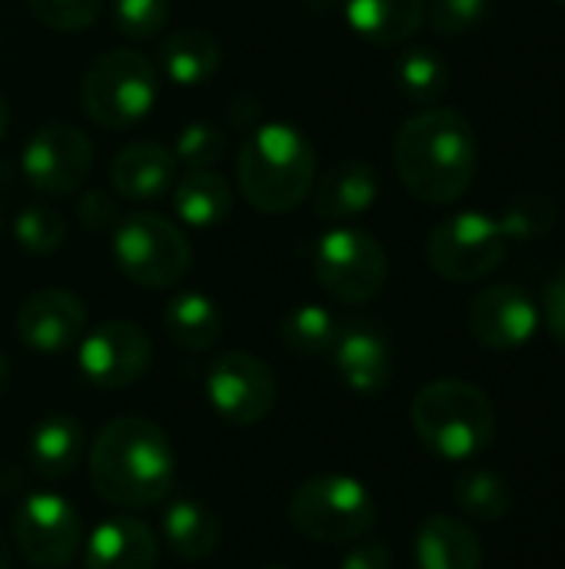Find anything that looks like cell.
I'll return each instance as SVG.
<instances>
[{"mask_svg":"<svg viewBox=\"0 0 565 569\" xmlns=\"http://www.w3.org/2000/svg\"><path fill=\"white\" fill-rule=\"evenodd\" d=\"M77 213L83 227H90L93 233H103L120 223V210L107 190H83V197L77 200Z\"/></svg>","mask_w":565,"mask_h":569,"instance_id":"obj_36","label":"cell"},{"mask_svg":"<svg viewBox=\"0 0 565 569\" xmlns=\"http://www.w3.org/2000/svg\"><path fill=\"white\" fill-rule=\"evenodd\" d=\"M170 20V0H113V27L130 40L157 37Z\"/></svg>","mask_w":565,"mask_h":569,"instance_id":"obj_32","label":"cell"},{"mask_svg":"<svg viewBox=\"0 0 565 569\" xmlns=\"http://www.w3.org/2000/svg\"><path fill=\"white\" fill-rule=\"evenodd\" d=\"M236 180L260 213H286L316 183V150L293 123H260L240 150Z\"/></svg>","mask_w":565,"mask_h":569,"instance_id":"obj_3","label":"cell"},{"mask_svg":"<svg viewBox=\"0 0 565 569\" xmlns=\"http://www.w3.org/2000/svg\"><path fill=\"white\" fill-rule=\"evenodd\" d=\"M226 153V137L213 123H186L176 137L173 157L190 170H210Z\"/></svg>","mask_w":565,"mask_h":569,"instance_id":"obj_34","label":"cell"},{"mask_svg":"<svg viewBox=\"0 0 565 569\" xmlns=\"http://www.w3.org/2000/svg\"><path fill=\"white\" fill-rule=\"evenodd\" d=\"M163 543L180 560H206L220 547V520L196 500H173L163 510Z\"/></svg>","mask_w":565,"mask_h":569,"instance_id":"obj_25","label":"cell"},{"mask_svg":"<svg viewBox=\"0 0 565 569\" xmlns=\"http://www.w3.org/2000/svg\"><path fill=\"white\" fill-rule=\"evenodd\" d=\"M336 337H340V327H336L333 313L326 307H316V303H303V307L290 310L283 317V327H280L283 347L296 357H306V360L333 353Z\"/></svg>","mask_w":565,"mask_h":569,"instance_id":"obj_27","label":"cell"},{"mask_svg":"<svg viewBox=\"0 0 565 569\" xmlns=\"http://www.w3.org/2000/svg\"><path fill=\"white\" fill-rule=\"evenodd\" d=\"M3 133H7V103L0 97V140H3Z\"/></svg>","mask_w":565,"mask_h":569,"instance_id":"obj_41","label":"cell"},{"mask_svg":"<svg viewBox=\"0 0 565 569\" xmlns=\"http://www.w3.org/2000/svg\"><path fill=\"white\" fill-rule=\"evenodd\" d=\"M163 330L183 350H196V353L210 350L220 340V333H223L220 307L206 293H200V290H183V293L167 300V307H163Z\"/></svg>","mask_w":565,"mask_h":569,"instance_id":"obj_24","label":"cell"},{"mask_svg":"<svg viewBox=\"0 0 565 569\" xmlns=\"http://www.w3.org/2000/svg\"><path fill=\"white\" fill-rule=\"evenodd\" d=\"M83 440H87V433H83L80 420H73L70 413H50L30 430L27 460H30L33 473H40L47 480H63L80 467Z\"/></svg>","mask_w":565,"mask_h":569,"instance_id":"obj_22","label":"cell"},{"mask_svg":"<svg viewBox=\"0 0 565 569\" xmlns=\"http://www.w3.org/2000/svg\"><path fill=\"white\" fill-rule=\"evenodd\" d=\"M153 360V343L143 327L130 320H110L83 333L77 343L80 373L100 390H123L137 383Z\"/></svg>","mask_w":565,"mask_h":569,"instance_id":"obj_13","label":"cell"},{"mask_svg":"<svg viewBox=\"0 0 565 569\" xmlns=\"http://www.w3.org/2000/svg\"><path fill=\"white\" fill-rule=\"evenodd\" d=\"M556 3H563V7H565V0H556Z\"/></svg>","mask_w":565,"mask_h":569,"instance_id":"obj_43","label":"cell"},{"mask_svg":"<svg viewBox=\"0 0 565 569\" xmlns=\"http://www.w3.org/2000/svg\"><path fill=\"white\" fill-rule=\"evenodd\" d=\"M343 17L363 40L376 47L406 43L426 20L423 0H343Z\"/></svg>","mask_w":565,"mask_h":569,"instance_id":"obj_21","label":"cell"},{"mask_svg":"<svg viewBox=\"0 0 565 569\" xmlns=\"http://www.w3.org/2000/svg\"><path fill=\"white\" fill-rule=\"evenodd\" d=\"M466 327L473 340L486 350L509 353L526 347L539 330V307L516 283H496L473 297Z\"/></svg>","mask_w":565,"mask_h":569,"instance_id":"obj_14","label":"cell"},{"mask_svg":"<svg viewBox=\"0 0 565 569\" xmlns=\"http://www.w3.org/2000/svg\"><path fill=\"white\" fill-rule=\"evenodd\" d=\"M0 569H10V550H7V540L0 533Z\"/></svg>","mask_w":565,"mask_h":569,"instance_id":"obj_40","label":"cell"},{"mask_svg":"<svg viewBox=\"0 0 565 569\" xmlns=\"http://www.w3.org/2000/svg\"><path fill=\"white\" fill-rule=\"evenodd\" d=\"M7 387H10V363H7V357L0 353V397L7 393Z\"/></svg>","mask_w":565,"mask_h":569,"instance_id":"obj_39","label":"cell"},{"mask_svg":"<svg viewBox=\"0 0 565 569\" xmlns=\"http://www.w3.org/2000/svg\"><path fill=\"white\" fill-rule=\"evenodd\" d=\"M413 557L420 569H480L483 547L470 523L456 517H430L420 523L413 540Z\"/></svg>","mask_w":565,"mask_h":569,"instance_id":"obj_20","label":"cell"},{"mask_svg":"<svg viewBox=\"0 0 565 569\" xmlns=\"http://www.w3.org/2000/svg\"><path fill=\"white\" fill-rule=\"evenodd\" d=\"M496 223H500L506 243L509 240L529 243V240L546 237L556 227V203L539 190H526V193L509 200V207L503 210V217Z\"/></svg>","mask_w":565,"mask_h":569,"instance_id":"obj_30","label":"cell"},{"mask_svg":"<svg viewBox=\"0 0 565 569\" xmlns=\"http://www.w3.org/2000/svg\"><path fill=\"white\" fill-rule=\"evenodd\" d=\"M206 397L220 420L233 427H253L266 420L276 407L273 370L243 350L223 353L206 373Z\"/></svg>","mask_w":565,"mask_h":569,"instance_id":"obj_12","label":"cell"},{"mask_svg":"<svg viewBox=\"0 0 565 569\" xmlns=\"http://www.w3.org/2000/svg\"><path fill=\"white\" fill-rule=\"evenodd\" d=\"M476 130L450 107L410 117L393 143V163L403 187L423 203H456L476 177Z\"/></svg>","mask_w":565,"mask_h":569,"instance_id":"obj_1","label":"cell"},{"mask_svg":"<svg viewBox=\"0 0 565 569\" xmlns=\"http://www.w3.org/2000/svg\"><path fill=\"white\" fill-rule=\"evenodd\" d=\"M233 193L230 183L213 170H190L183 180L173 183V210L190 227H216L230 217Z\"/></svg>","mask_w":565,"mask_h":569,"instance_id":"obj_26","label":"cell"},{"mask_svg":"<svg viewBox=\"0 0 565 569\" xmlns=\"http://www.w3.org/2000/svg\"><path fill=\"white\" fill-rule=\"evenodd\" d=\"M490 17V0H430V23L443 37H463L483 27Z\"/></svg>","mask_w":565,"mask_h":569,"instance_id":"obj_35","label":"cell"},{"mask_svg":"<svg viewBox=\"0 0 565 569\" xmlns=\"http://www.w3.org/2000/svg\"><path fill=\"white\" fill-rule=\"evenodd\" d=\"M176 183V157L150 140L123 147L110 163V187L127 200H157Z\"/></svg>","mask_w":565,"mask_h":569,"instance_id":"obj_18","label":"cell"},{"mask_svg":"<svg viewBox=\"0 0 565 569\" xmlns=\"http://www.w3.org/2000/svg\"><path fill=\"white\" fill-rule=\"evenodd\" d=\"M393 73H396L400 93H403L406 100H413V103H433V100H440V97L446 93V87H450V63H446L436 50H430V47H413V50H406V53L396 60Z\"/></svg>","mask_w":565,"mask_h":569,"instance_id":"obj_28","label":"cell"},{"mask_svg":"<svg viewBox=\"0 0 565 569\" xmlns=\"http://www.w3.org/2000/svg\"><path fill=\"white\" fill-rule=\"evenodd\" d=\"M320 287L340 303H370L386 287V250L383 243L356 227H333L320 237L313 253Z\"/></svg>","mask_w":565,"mask_h":569,"instance_id":"obj_8","label":"cell"},{"mask_svg":"<svg viewBox=\"0 0 565 569\" xmlns=\"http://www.w3.org/2000/svg\"><path fill=\"white\" fill-rule=\"evenodd\" d=\"M13 540L27 563L37 569H63L80 550V513L57 493H30L13 513Z\"/></svg>","mask_w":565,"mask_h":569,"instance_id":"obj_11","label":"cell"},{"mask_svg":"<svg viewBox=\"0 0 565 569\" xmlns=\"http://www.w3.org/2000/svg\"><path fill=\"white\" fill-rule=\"evenodd\" d=\"M456 503L480 523H500L513 507V493L509 483L493 470H463L456 477Z\"/></svg>","mask_w":565,"mask_h":569,"instance_id":"obj_29","label":"cell"},{"mask_svg":"<svg viewBox=\"0 0 565 569\" xmlns=\"http://www.w3.org/2000/svg\"><path fill=\"white\" fill-rule=\"evenodd\" d=\"M113 260L137 287L163 290L186 277L193 250L170 220L157 213H127L113 227Z\"/></svg>","mask_w":565,"mask_h":569,"instance_id":"obj_7","label":"cell"},{"mask_svg":"<svg viewBox=\"0 0 565 569\" xmlns=\"http://www.w3.org/2000/svg\"><path fill=\"white\" fill-rule=\"evenodd\" d=\"M286 517L313 543H353L376 527L380 510L370 487L356 477L323 473L293 490Z\"/></svg>","mask_w":565,"mask_h":569,"instance_id":"obj_5","label":"cell"},{"mask_svg":"<svg viewBox=\"0 0 565 569\" xmlns=\"http://www.w3.org/2000/svg\"><path fill=\"white\" fill-rule=\"evenodd\" d=\"M260 569H286V567H280V563H270V567H260Z\"/></svg>","mask_w":565,"mask_h":569,"instance_id":"obj_42","label":"cell"},{"mask_svg":"<svg viewBox=\"0 0 565 569\" xmlns=\"http://www.w3.org/2000/svg\"><path fill=\"white\" fill-rule=\"evenodd\" d=\"M160 67L176 87H200L220 70V43L203 27H180L163 40Z\"/></svg>","mask_w":565,"mask_h":569,"instance_id":"obj_23","label":"cell"},{"mask_svg":"<svg viewBox=\"0 0 565 569\" xmlns=\"http://www.w3.org/2000/svg\"><path fill=\"white\" fill-rule=\"evenodd\" d=\"M20 170L37 193L67 197L93 170V143L83 130L70 123H43L20 153Z\"/></svg>","mask_w":565,"mask_h":569,"instance_id":"obj_10","label":"cell"},{"mask_svg":"<svg viewBox=\"0 0 565 569\" xmlns=\"http://www.w3.org/2000/svg\"><path fill=\"white\" fill-rule=\"evenodd\" d=\"M543 313H546L549 333L556 337V343H563L565 347V260L556 267L553 280L546 283V293H543Z\"/></svg>","mask_w":565,"mask_h":569,"instance_id":"obj_37","label":"cell"},{"mask_svg":"<svg viewBox=\"0 0 565 569\" xmlns=\"http://www.w3.org/2000/svg\"><path fill=\"white\" fill-rule=\"evenodd\" d=\"M160 97L157 67L127 47L100 53L80 83L83 110L93 123L107 130H127L140 123Z\"/></svg>","mask_w":565,"mask_h":569,"instance_id":"obj_6","label":"cell"},{"mask_svg":"<svg viewBox=\"0 0 565 569\" xmlns=\"http://www.w3.org/2000/svg\"><path fill=\"white\" fill-rule=\"evenodd\" d=\"M13 237H17V243H20L27 253L47 257V253H53V250L63 243L67 223H63V217H60L53 207H47V203H30V207H23V210L17 213V220H13Z\"/></svg>","mask_w":565,"mask_h":569,"instance_id":"obj_31","label":"cell"},{"mask_svg":"<svg viewBox=\"0 0 565 569\" xmlns=\"http://www.w3.org/2000/svg\"><path fill=\"white\" fill-rule=\"evenodd\" d=\"M160 543L157 533L133 517L103 520L87 540V569H157Z\"/></svg>","mask_w":565,"mask_h":569,"instance_id":"obj_17","label":"cell"},{"mask_svg":"<svg viewBox=\"0 0 565 569\" xmlns=\"http://www.w3.org/2000/svg\"><path fill=\"white\" fill-rule=\"evenodd\" d=\"M506 257V237L483 210H456L443 217L426 240V263L450 283L490 277Z\"/></svg>","mask_w":565,"mask_h":569,"instance_id":"obj_9","label":"cell"},{"mask_svg":"<svg viewBox=\"0 0 565 569\" xmlns=\"http://www.w3.org/2000/svg\"><path fill=\"white\" fill-rule=\"evenodd\" d=\"M413 430L436 457L466 463L496 437L493 400L466 380H433L413 400Z\"/></svg>","mask_w":565,"mask_h":569,"instance_id":"obj_4","label":"cell"},{"mask_svg":"<svg viewBox=\"0 0 565 569\" xmlns=\"http://www.w3.org/2000/svg\"><path fill=\"white\" fill-rule=\"evenodd\" d=\"M93 490L123 510H147L170 497L176 460L167 433L143 417L110 420L90 447Z\"/></svg>","mask_w":565,"mask_h":569,"instance_id":"obj_2","label":"cell"},{"mask_svg":"<svg viewBox=\"0 0 565 569\" xmlns=\"http://www.w3.org/2000/svg\"><path fill=\"white\" fill-rule=\"evenodd\" d=\"M380 197V177L366 160H343L316 183L313 210L320 220H356Z\"/></svg>","mask_w":565,"mask_h":569,"instance_id":"obj_19","label":"cell"},{"mask_svg":"<svg viewBox=\"0 0 565 569\" xmlns=\"http://www.w3.org/2000/svg\"><path fill=\"white\" fill-rule=\"evenodd\" d=\"M83 330L87 307L70 290H40L17 313V337L37 353H63L80 343Z\"/></svg>","mask_w":565,"mask_h":569,"instance_id":"obj_15","label":"cell"},{"mask_svg":"<svg viewBox=\"0 0 565 569\" xmlns=\"http://www.w3.org/2000/svg\"><path fill=\"white\" fill-rule=\"evenodd\" d=\"M340 569H393V550L383 540H366L343 557Z\"/></svg>","mask_w":565,"mask_h":569,"instance_id":"obj_38","label":"cell"},{"mask_svg":"<svg viewBox=\"0 0 565 569\" xmlns=\"http://www.w3.org/2000/svg\"><path fill=\"white\" fill-rule=\"evenodd\" d=\"M333 363L353 393H383L393 380V350L370 323H350L333 343Z\"/></svg>","mask_w":565,"mask_h":569,"instance_id":"obj_16","label":"cell"},{"mask_svg":"<svg viewBox=\"0 0 565 569\" xmlns=\"http://www.w3.org/2000/svg\"><path fill=\"white\" fill-rule=\"evenodd\" d=\"M27 3H30V13L43 27L60 30V33L90 30L103 10V0H27Z\"/></svg>","mask_w":565,"mask_h":569,"instance_id":"obj_33","label":"cell"},{"mask_svg":"<svg viewBox=\"0 0 565 569\" xmlns=\"http://www.w3.org/2000/svg\"><path fill=\"white\" fill-rule=\"evenodd\" d=\"M0 223H3V217H0Z\"/></svg>","mask_w":565,"mask_h":569,"instance_id":"obj_44","label":"cell"}]
</instances>
